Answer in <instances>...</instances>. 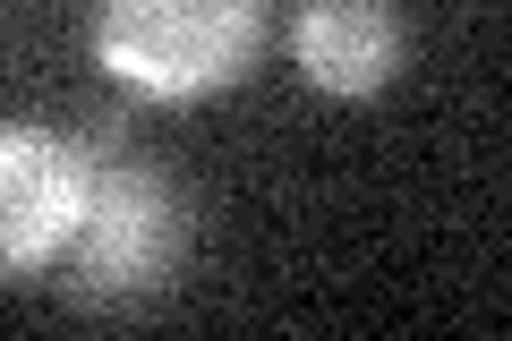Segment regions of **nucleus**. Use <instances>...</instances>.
<instances>
[{"label":"nucleus","instance_id":"3","mask_svg":"<svg viewBox=\"0 0 512 341\" xmlns=\"http://www.w3.org/2000/svg\"><path fill=\"white\" fill-rule=\"evenodd\" d=\"M94 154L77 128L0 120V282H35L60 265L77 214H86Z\"/></svg>","mask_w":512,"mask_h":341},{"label":"nucleus","instance_id":"1","mask_svg":"<svg viewBox=\"0 0 512 341\" xmlns=\"http://www.w3.org/2000/svg\"><path fill=\"white\" fill-rule=\"evenodd\" d=\"M77 137L94 154V180H86V214H77V231H69L52 273L94 316H137L197 256V231H205L197 188L128 137V111H94Z\"/></svg>","mask_w":512,"mask_h":341},{"label":"nucleus","instance_id":"4","mask_svg":"<svg viewBox=\"0 0 512 341\" xmlns=\"http://www.w3.org/2000/svg\"><path fill=\"white\" fill-rule=\"evenodd\" d=\"M282 43H291V69L333 103H367L410 69L402 0H291Z\"/></svg>","mask_w":512,"mask_h":341},{"label":"nucleus","instance_id":"2","mask_svg":"<svg viewBox=\"0 0 512 341\" xmlns=\"http://www.w3.org/2000/svg\"><path fill=\"white\" fill-rule=\"evenodd\" d=\"M86 43L137 103H205L265 60L274 0H94Z\"/></svg>","mask_w":512,"mask_h":341}]
</instances>
